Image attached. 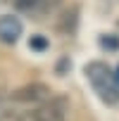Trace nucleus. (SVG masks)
Listing matches in <instances>:
<instances>
[{"label":"nucleus","mask_w":119,"mask_h":121,"mask_svg":"<svg viewBox=\"0 0 119 121\" xmlns=\"http://www.w3.org/2000/svg\"><path fill=\"white\" fill-rule=\"evenodd\" d=\"M86 76H88L93 90L100 95V100L105 104L114 107L119 102V81L105 62H88L86 64Z\"/></svg>","instance_id":"nucleus-1"},{"label":"nucleus","mask_w":119,"mask_h":121,"mask_svg":"<svg viewBox=\"0 0 119 121\" xmlns=\"http://www.w3.org/2000/svg\"><path fill=\"white\" fill-rule=\"evenodd\" d=\"M12 121H67V100L48 97L38 104L24 107L12 116Z\"/></svg>","instance_id":"nucleus-2"},{"label":"nucleus","mask_w":119,"mask_h":121,"mask_svg":"<svg viewBox=\"0 0 119 121\" xmlns=\"http://www.w3.org/2000/svg\"><path fill=\"white\" fill-rule=\"evenodd\" d=\"M60 3H62V0H10V5H12L17 12H22V14L31 17V19L48 17L50 12L57 10Z\"/></svg>","instance_id":"nucleus-3"},{"label":"nucleus","mask_w":119,"mask_h":121,"mask_svg":"<svg viewBox=\"0 0 119 121\" xmlns=\"http://www.w3.org/2000/svg\"><path fill=\"white\" fill-rule=\"evenodd\" d=\"M48 97H52V95H50V90H48L45 86H41V83H31V86H26V88H22V90H17V93L12 95V100H14L17 104H26V107L38 104V102H43V100H48Z\"/></svg>","instance_id":"nucleus-4"},{"label":"nucleus","mask_w":119,"mask_h":121,"mask_svg":"<svg viewBox=\"0 0 119 121\" xmlns=\"http://www.w3.org/2000/svg\"><path fill=\"white\" fill-rule=\"evenodd\" d=\"M22 22L14 14H0V43L5 45H14L22 38Z\"/></svg>","instance_id":"nucleus-5"},{"label":"nucleus","mask_w":119,"mask_h":121,"mask_svg":"<svg viewBox=\"0 0 119 121\" xmlns=\"http://www.w3.org/2000/svg\"><path fill=\"white\" fill-rule=\"evenodd\" d=\"M29 48H31L33 52H45V50L50 48V40H48V36L36 33V36H31V38H29Z\"/></svg>","instance_id":"nucleus-6"},{"label":"nucleus","mask_w":119,"mask_h":121,"mask_svg":"<svg viewBox=\"0 0 119 121\" xmlns=\"http://www.w3.org/2000/svg\"><path fill=\"white\" fill-rule=\"evenodd\" d=\"M100 45H102V50L114 52V50H119V36H114V33H102V36H100Z\"/></svg>","instance_id":"nucleus-7"},{"label":"nucleus","mask_w":119,"mask_h":121,"mask_svg":"<svg viewBox=\"0 0 119 121\" xmlns=\"http://www.w3.org/2000/svg\"><path fill=\"white\" fill-rule=\"evenodd\" d=\"M5 114H7V97L5 93H0V121L5 119Z\"/></svg>","instance_id":"nucleus-8"},{"label":"nucleus","mask_w":119,"mask_h":121,"mask_svg":"<svg viewBox=\"0 0 119 121\" xmlns=\"http://www.w3.org/2000/svg\"><path fill=\"white\" fill-rule=\"evenodd\" d=\"M114 76H117V81H119V64H117V69H114Z\"/></svg>","instance_id":"nucleus-9"}]
</instances>
